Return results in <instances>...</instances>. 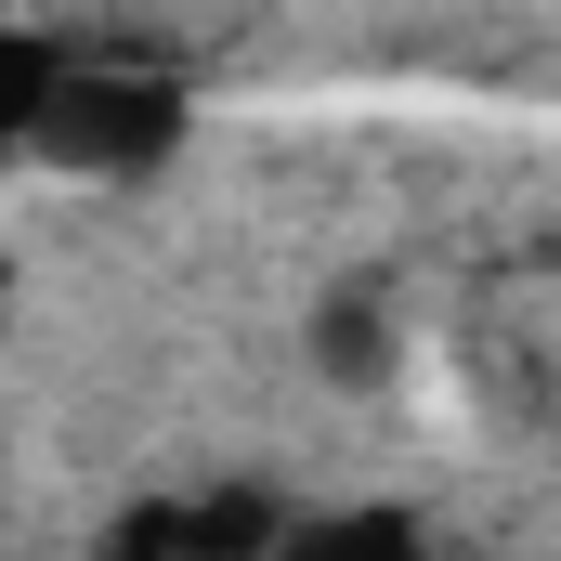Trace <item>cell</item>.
<instances>
[{"instance_id": "obj_1", "label": "cell", "mask_w": 561, "mask_h": 561, "mask_svg": "<svg viewBox=\"0 0 561 561\" xmlns=\"http://www.w3.org/2000/svg\"><path fill=\"white\" fill-rule=\"evenodd\" d=\"M26 144L66 157V170H157V157L183 144V92L144 79V66H66V53H53V92H39Z\"/></svg>"}, {"instance_id": "obj_2", "label": "cell", "mask_w": 561, "mask_h": 561, "mask_svg": "<svg viewBox=\"0 0 561 561\" xmlns=\"http://www.w3.org/2000/svg\"><path fill=\"white\" fill-rule=\"evenodd\" d=\"M39 92H53V39L0 26V144H26V118H39Z\"/></svg>"}, {"instance_id": "obj_3", "label": "cell", "mask_w": 561, "mask_h": 561, "mask_svg": "<svg viewBox=\"0 0 561 561\" xmlns=\"http://www.w3.org/2000/svg\"><path fill=\"white\" fill-rule=\"evenodd\" d=\"M0 313H13V262H0Z\"/></svg>"}]
</instances>
